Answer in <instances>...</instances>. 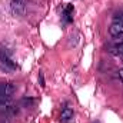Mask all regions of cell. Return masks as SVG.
Instances as JSON below:
<instances>
[{
    "mask_svg": "<svg viewBox=\"0 0 123 123\" xmlns=\"http://www.w3.org/2000/svg\"><path fill=\"white\" fill-rule=\"evenodd\" d=\"M0 63L4 64V66L9 67V69H12V70H14V69L17 67V63L13 60L12 53H10L6 47H1V46H0Z\"/></svg>",
    "mask_w": 123,
    "mask_h": 123,
    "instance_id": "6da1fadb",
    "label": "cell"
},
{
    "mask_svg": "<svg viewBox=\"0 0 123 123\" xmlns=\"http://www.w3.org/2000/svg\"><path fill=\"white\" fill-rule=\"evenodd\" d=\"M16 85L14 83H0V100L1 99H9L13 93L16 92Z\"/></svg>",
    "mask_w": 123,
    "mask_h": 123,
    "instance_id": "7a4b0ae2",
    "label": "cell"
},
{
    "mask_svg": "<svg viewBox=\"0 0 123 123\" xmlns=\"http://www.w3.org/2000/svg\"><path fill=\"white\" fill-rule=\"evenodd\" d=\"M73 116H74L73 109L70 106H66V107H63V110H62V113H60V122L62 123H70L73 120Z\"/></svg>",
    "mask_w": 123,
    "mask_h": 123,
    "instance_id": "3957f363",
    "label": "cell"
},
{
    "mask_svg": "<svg viewBox=\"0 0 123 123\" xmlns=\"http://www.w3.org/2000/svg\"><path fill=\"white\" fill-rule=\"evenodd\" d=\"M107 52H109L110 55H113V56L122 57V56H123V40H122V42H119V43H115V44L109 46Z\"/></svg>",
    "mask_w": 123,
    "mask_h": 123,
    "instance_id": "277c9868",
    "label": "cell"
},
{
    "mask_svg": "<svg viewBox=\"0 0 123 123\" xmlns=\"http://www.w3.org/2000/svg\"><path fill=\"white\" fill-rule=\"evenodd\" d=\"M73 12H74V9H73L72 4H67V6L63 9V20H64L66 23H69V22L73 20Z\"/></svg>",
    "mask_w": 123,
    "mask_h": 123,
    "instance_id": "5b68a950",
    "label": "cell"
},
{
    "mask_svg": "<svg viewBox=\"0 0 123 123\" xmlns=\"http://www.w3.org/2000/svg\"><path fill=\"white\" fill-rule=\"evenodd\" d=\"M113 22H117V23L123 25V12H120V13H116V14H115Z\"/></svg>",
    "mask_w": 123,
    "mask_h": 123,
    "instance_id": "8992f818",
    "label": "cell"
},
{
    "mask_svg": "<svg viewBox=\"0 0 123 123\" xmlns=\"http://www.w3.org/2000/svg\"><path fill=\"white\" fill-rule=\"evenodd\" d=\"M119 77H120V80H122V83H123V69L119 72Z\"/></svg>",
    "mask_w": 123,
    "mask_h": 123,
    "instance_id": "52a82bcc",
    "label": "cell"
},
{
    "mask_svg": "<svg viewBox=\"0 0 123 123\" xmlns=\"http://www.w3.org/2000/svg\"><path fill=\"white\" fill-rule=\"evenodd\" d=\"M122 63H123V56H122Z\"/></svg>",
    "mask_w": 123,
    "mask_h": 123,
    "instance_id": "ba28073f",
    "label": "cell"
}]
</instances>
